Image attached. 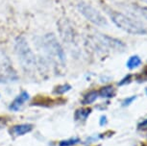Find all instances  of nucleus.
Masks as SVG:
<instances>
[{
  "instance_id": "f257e3e1",
  "label": "nucleus",
  "mask_w": 147,
  "mask_h": 146,
  "mask_svg": "<svg viewBox=\"0 0 147 146\" xmlns=\"http://www.w3.org/2000/svg\"><path fill=\"white\" fill-rule=\"evenodd\" d=\"M109 13L111 19L116 27H118L119 29L123 30L127 33L131 35H146L147 30L145 27L143 26V24L138 22L137 20L130 18L129 16L121 13H118L116 11L109 10Z\"/></svg>"
},
{
  "instance_id": "f03ea898",
  "label": "nucleus",
  "mask_w": 147,
  "mask_h": 146,
  "mask_svg": "<svg viewBox=\"0 0 147 146\" xmlns=\"http://www.w3.org/2000/svg\"><path fill=\"white\" fill-rule=\"evenodd\" d=\"M15 51L22 67L25 70L31 71L37 65V60L32 51L28 41L23 36H19L15 41Z\"/></svg>"
},
{
  "instance_id": "7ed1b4c3",
  "label": "nucleus",
  "mask_w": 147,
  "mask_h": 146,
  "mask_svg": "<svg viewBox=\"0 0 147 146\" xmlns=\"http://www.w3.org/2000/svg\"><path fill=\"white\" fill-rule=\"evenodd\" d=\"M43 46L46 51L53 57L59 60L62 64L65 62V53L61 43L58 41L56 36L53 33H47L43 37Z\"/></svg>"
},
{
  "instance_id": "20e7f679",
  "label": "nucleus",
  "mask_w": 147,
  "mask_h": 146,
  "mask_svg": "<svg viewBox=\"0 0 147 146\" xmlns=\"http://www.w3.org/2000/svg\"><path fill=\"white\" fill-rule=\"evenodd\" d=\"M78 10L88 21H90L94 25H97L99 27L108 26V21L105 18V16L91 5L85 3V2H81V3L78 4Z\"/></svg>"
},
{
  "instance_id": "39448f33",
  "label": "nucleus",
  "mask_w": 147,
  "mask_h": 146,
  "mask_svg": "<svg viewBox=\"0 0 147 146\" xmlns=\"http://www.w3.org/2000/svg\"><path fill=\"white\" fill-rule=\"evenodd\" d=\"M0 76L4 80H10V81L18 79V75L16 70L13 69L10 58L1 49H0Z\"/></svg>"
},
{
  "instance_id": "423d86ee",
  "label": "nucleus",
  "mask_w": 147,
  "mask_h": 146,
  "mask_svg": "<svg viewBox=\"0 0 147 146\" xmlns=\"http://www.w3.org/2000/svg\"><path fill=\"white\" fill-rule=\"evenodd\" d=\"M61 38L65 42L71 43L74 40V30L66 18H62L57 23Z\"/></svg>"
},
{
  "instance_id": "0eeeda50",
  "label": "nucleus",
  "mask_w": 147,
  "mask_h": 146,
  "mask_svg": "<svg viewBox=\"0 0 147 146\" xmlns=\"http://www.w3.org/2000/svg\"><path fill=\"white\" fill-rule=\"evenodd\" d=\"M100 40L102 42L104 43L105 45L109 46L111 48H115V49H121V48H124L125 45L122 43V41L116 40L115 38H111L109 36H106V35H103V34H100Z\"/></svg>"
},
{
  "instance_id": "6e6552de",
  "label": "nucleus",
  "mask_w": 147,
  "mask_h": 146,
  "mask_svg": "<svg viewBox=\"0 0 147 146\" xmlns=\"http://www.w3.org/2000/svg\"><path fill=\"white\" fill-rule=\"evenodd\" d=\"M29 99V94L27 92H22L20 94H19L18 97H16L15 100L13 101V103L11 104L10 106V110L12 111H18L19 109L21 108V106L23 105L24 102H26Z\"/></svg>"
},
{
  "instance_id": "1a4fd4ad",
  "label": "nucleus",
  "mask_w": 147,
  "mask_h": 146,
  "mask_svg": "<svg viewBox=\"0 0 147 146\" xmlns=\"http://www.w3.org/2000/svg\"><path fill=\"white\" fill-rule=\"evenodd\" d=\"M33 130V126L31 124H21V125H16L13 128L12 132L16 136H23Z\"/></svg>"
},
{
  "instance_id": "9d476101",
  "label": "nucleus",
  "mask_w": 147,
  "mask_h": 146,
  "mask_svg": "<svg viewBox=\"0 0 147 146\" xmlns=\"http://www.w3.org/2000/svg\"><path fill=\"white\" fill-rule=\"evenodd\" d=\"M98 93L102 98H113L115 95V89L113 86H106L102 87Z\"/></svg>"
},
{
  "instance_id": "9b49d317",
  "label": "nucleus",
  "mask_w": 147,
  "mask_h": 146,
  "mask_svg": "<svg viewBox=\"0 0 147 146\" xmlns=\"http://www.w3.org/2000/svg\"><path fill=\"white\" fill-rule=\"evenodd\" d=\"M141 65V59L138 55H135V56H132L129 58V60L127 61V67L129 69H135V68H138L140 65Z\"/></svg>"
},
{
  "instance_id": "f8f14e48",
  "label": "nucleus",
  "mask_w": 147,
  "mask_h": 146,
  "mask_svg": "<svg viewBox=\"0 0 147 146\" xmlns=\"http://www.w3.org/2000/svg\"><path fill=\"white\" fill-rule=\"evenodd\" d=\"M98 95H99L98 92H96V90H91V92L87 93V94L84 96L83 104H84V105H88V104L93 103V102L98 98Z\"/></svg>"
},
{
  "instance_id": "ddd939ff",
  "label": "nucleus",
  "mask_w": 147,
  "mask_h": 146,
  "mask_svg": "<svg viewBox=\"0 0 147 146\" xmlns=\"http://www.w3.org/2000/svg\"><path fill=\"white\" fill-rule=\"evenodd\" d=\"M91 110L90 109H80L77 110L75 114V119L76 120H86L88 115L90 114Z\"/></svg>"
},
{
  "instance_id": "4468645a",
  "label": "nucleus",
  "mask_w": 147,
  "mask_h": 146,
  "mask_svg": "<svg viewBox=\"0 0 147 146\" xmlns=\"http://www.w3.org/2000/svg\"><path fill=\"white\" fill-rule=\"evenodd\" d=\"M71 89V86L68 84H65V85H61V86H58L56 89H55L54 92L56 94H63V93L67 92L68 90Z\"/></svg>"
},
{
  "instance_id": "2eb2a0df",
  "label": "nucleus",
  "mask_w": 147,
  "mask_h": 146,
  "mask_svg": "<svg viewBox=\"0 0 147 146\" xmlns=\"http://www.w3.org/2000/svg\"><path fill=\"white\" fill-rule=\"evenodd\" d=\"M80 142V139L78 137H74V139H70L67 140H63V141H61L60 146H72L75 145L77 143Z\"/></svg>"
},
{
  "instance_id": "dca6fc26",
  "label": "nucleus",
  "mask_w": 147,
  "mask_h": 146,
  "mask_svg": "<svg viewBox=\"0 0 147 146\" xmlns=\"http://www.w3.org/2000/svg\"><path fill=\"white\" fill-rule=\"evenodd\" d=\"M136 8H137L138 12L140 13L144 18L147 19V7H144V6H137Z\"/></svg>"
},
{
  "instance_id": "f3484780",
  "label": "nucleus",
  "mask_w": 147,
  "mask_h": 146,
  "mask_svg": "<svg viewBox=\"0 0 147 146\" xmlns=\"http://www.w3.org/2000/svg\"><path fill=\"white\" fill-rule=\"evenodd\" d=\"M131 78H132V75L131 74H128V75L124 77V78L118 83V86H124V85L128 84V83L131 82Z\"/></svg>"
},
{
  "instance_id": "a211bd4d",
  "label": "nucleus",
  "mask_w": 147,
  "mask_h": 146,
  "mask_svg": "<svg viewBox=\"0 0 147 146\" xmlns=\"http://www.w3.org/2000/svg\"><path fill=\"white\" fill-rule=\"evenodd\" d=\"M136 98H137V96H135V95H134V96H131V97L125 98V99L123 100V102H122V106H123V107L129 106L133 101L136 100Z\"/></svg>"
},
{
  "instance_id": "6ab92c4d",
  "label": "nucleus",
  "mask_w": 147,
  "mask_h": 146,
  "mask_svg": "<svg viewBox=\"0 0 147 146\" xmlns=\"http://www.w3.org/2000/svg\"><path fill=\"white\" fill-rule=\"evenodd\" d=\"M107 124V117L105 116V115H103V116H101L100 118V125L101 126H104Z\"/></svg>"
},
{
  "instance_id": "aec40b11",
  "label": "nucleus",
  "mask_w": 147,
  "mask_h": 146,
  "mask_svg": "<svg viewBox=\"0 0 147 146\" xmlns=\"http://www.w3.org/2000/svg\"><path fill=\"white\" fill-rule=\"evenodd\" d=\"M138 128L140 129H146L147 128V119H145L143 122H141L140 125H138Z\"/></svg>"
},
{
  "instance_id": "412c9836",
  "label": "nucleus",
  "mask_w": 147,
  "mask_h": 146,
  "mask_svg": "<svg viewBox=\"0 0 147 146\" xmlns=\"http://www.w3.org/2000/svg\"><path fill=\"white\" fill-rule=\"evenodd\" d=\"M142 1H144V2H146V3H147V0H142Z\"/></svg>"
},
{
  "instance_id": "4be33fe9",
  "label": "nucleus",
  "mask_w": 147,
  "mask_h": 146,
  "mask_svg": "<svg viewBox=\"0 0 147 146\" xmlns=\"http://www.w3.org/2000/svg\"><path fill=\"white\" fill-rule=\"evenodd\" d=\"M145 92H146V94H147V89H146V90H145Z\"/></svg>"
}]
</instances>
